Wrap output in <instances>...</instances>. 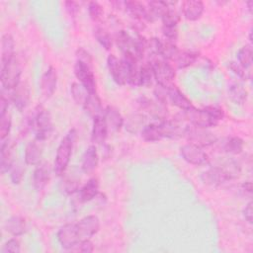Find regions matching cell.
I'll return each mask as SVG.
<instances>
[{
	"mask_svg": "<svg viewBox=\"0 0 253 253\" xmlns=\"http://www.w3.org/2000/svg\"><path fill=\"white\" fill-rule=\"evenodd\" d=\"M22 65L18 57L15 55L14 58L1 67V83L3 89H14L21 82Z\"/></svg>",
	"mask_w": 253,
	"mask_h": 253,
	"instance_id": "277c9868",
	"label": "cell"
},
{
	"mask_svg": "<svg viewBox=\"0 0 253 253\" xmlns=\"http://www.w3.org/2000/svg\"><path fill=\"white\" fill-rule=\"evenodd\" d=\"M108 126L104 118V115L93 118L91 139L95 144H103L108 136Z\"/></svg>",
	"mask_w": 253,
	"mask_h": 253,
	"instance_id": "d6986e66",
	"label": "cell"
},
{
	"mask_svg": "<svg viewBox=\"0 0 253 253\" xmlns=\"http://www.w3.org/2000/svg\"><path fill=\"white\" fill-rule=\"evenodd\" d=\"M20 251H21V243L16 237L6 241L1 249V253H19Z\"/></svg>",
	"mask_w": 253,
	"mask_h": 253,
	"instance_id": "bcb514c9",
	"label": "cell"
},
{
	"mask_svg": "<svg viewBox=\"0 0 253 253\" xmlns=\"http://www.w3.org/2000/svg\"><path fill=\"white\" fill-rule=\"evenodd\" d=\"M252 46L251 44L243 45L237 52L238 63L245 68L250 69L252 65Z\"/></svg>",
	"mask_w": 253,
	"mask_h": 253,
	"instance_id": "ab89813d",
	"label": "cell"
},
{
	"mask_svg": "<svg viewBox=\"0 0 253 253\" xmlns=\"http://www.w3.org/2000/svg\"><path fill=\"white\" fill-rule=\"evenodd\" d=\"M229 68L231 69V71L236 74L239 78H241L242 80H249L251 78V74H250V69L243 67L242 65H240L237 62L231 61L229 63Z\"/></svg>",
	"mask_w": 253,
	"mask_h": 253,
	"instance_id": "f6af8a7d",
	"label": "cell"
},
{
	"mask_svg": "<svg viewBox=\"0 0 253 253\" xmlns=\"http://www.w3.org/2000/svg\"><path fill=\"white\" fill-rule=\"evenodd\" d=\"M246 5H247V7H248L249 12L252 13V11H253V1H252V0L247 1V2H246Z\"/></svg>",
	"mask_w": 253,
	"mask_h": 253,
	"instance_id": "9f6ffc18",
	"label": "cell"
},
{
	"mask_svg": "<svg viewBox=\"0 0 253 253\" xmlns=\"http://www.w3.org/2000/svg\"><path fill=\"white\" fill-rule=\"evenodd\" d=\"M126 74V83L132 86H139V67L137 57L130 51L123 53L121 58Z\"/></svg>",
	"mask_w": 253,
	"mask_h": 253,
	"instance_id": "30bf717a",
	"label": "cell"
},
{
	"mask_svg": "<svg viewBox=\"0 0 253 253\" xmlns=\"http://www.w3.org/2000/svg\"><path fill=\"white\" fill-rule=\"evenodd\" d=\"M77 233L80 240L90 239L100 229V220L96 215H87L76 222Z\"/></svg>",
	"mask_w": 253,
	"mask_h": 253,
	"instance_id": "7c38bea8",
	"label": "cell"
},
{
	"mask_svg": "<svg viewBox=\"0 0 253 253\" xmlns=\"http://www.w3.org/2000/svg\"><path fill=\"white\" fill-rule=\"evenodd\" d=\"M12 103L19 110L23 111L30 103V88L26 82H20L12 89Z\"/></svg>",
	"mask_w": 253,
	"mask_h": 253,
	"instance_id": "e0dca14e",
	"label": "cell"
},
{
	"mask_svg": "<svg viewBox=\"0 0 253 253\" xmlns=\"http://www.w3.org/2000/svg\"><path fill=\"white\" fill-rule=\"evenodd\" d=\"M5 229L8 233L13 235L14 237L20 236L26 231V221L22 216L13 215L9 217L5 222Z\"/></svg>",
	"mask_w": 253,
	"mask_h": 253,
	"instance_id": "1f68e13d",
	"label": "cell"
},
{
	"mask_svg": "<svg viewBox=\"0 0 253 253\" xmlns=\"http://www.w3.org/2000/svg\"><path fill=\"white\" fill-rule=\"evenodd\" d=\"M249 41H250V42H252V30H250V32H249Z\"/></svg>",
	"mask_w": 253,
	"mask_h": 253,
	"instance_id": "6f0895ef",
	"label": "cell"
},
{
	"mask_svg": "<svg viewBox=\"0 0 253 253\" xmlns=\"http://www.w3.org/2000/svg\"><path fill=\"white\" fill-rule=\"evenodd\" d=\"M154 79V72L152 63L150 61H144L139 67V86L149 88L152 86Z\"/></svg>",
	"mask_w": 253,
	"mask_h": 253,
	"instance_id": "836d02e7",
	"label": "cell"
},
{
	"mask_svg": "<svg viewBox=\"0 0 253 253\" xmlns=\"http://www.w3.org/2000/svg\"><path fill=\"white\" fill-rule=\"evenodd\" d=\"M99 163V155L95 145H90L84 152L81 161V169L85 174H91L95 171Z\"/></svg>",
	"mask_w": 253,
	"mask_h": 253,
	"instance_id": "cb8c5ba5",
	"label": "cell"
},
{
	"mask_svg": "<svg viewBox=\"0 0 253 253\" xmlns=\"http://www.w3.org/2000/svg\"><path fill=\"white\" fill-rule=\"evenodd\" d=\"M104 118L109 131H119L125 124L124 117L119 109L114 106H107L104 111Z\"/></svg>",
	"mask_w": 253,
	"mask_h": 253,
	"instance_id": "ac0fdd59",
	"label": "cell"
},
{
	"mask_svg": "<svg viewBox=\"0 0 253 253\" xmlns=\"http://www.w3.org/2000/svg\"><path fill=\"white\" fill-rule=\"evenodd\" d=\"M199 58V53L194 50H178L176 55L171 60L173 66L178 69H184L193 65Z\"/></svg>",
	"mask_w": 253,
	"mask_h": 253,
	"instance_id": "484cf974",
	"label": "cell"
},
{
	"mask_svg": "<svg viewBox=\"0 0 253 253\" xmlns=\"http://www.w3.org/2000/svg\"><path fill=\"white\" fill-rule=\"evenodd\" d=\"M28 125L34 130L36 139L40 141L47 139L53 130L50 113L41 105L37 106L29 116Z\"/></svg>",
	"mask_w": 253,
	"mask_h": 253,
	"instance_id": "7a4b0ae2",
	"label": "cell"
},
{
	"mask_svg": "<svg viewBox=\"0 0 253 253\" xmlns=\"http://www.w3.org/2000/svg\"><path fill=\"white\" fill-rule=\"evenodd\" d=\"M251 190H252V184L251 182H244L243 184H241L240 186V191L246 195V193L248 195H251Z\"/></svg>",
	"mask_w": 253,
	"mask_h": 253,
	"instance_id": "11a10c76",
	"label": "cell"
},
{
	"mask_svg": "<svg viewBox=\"0 0 253 253\" xmlns=\"http://www.w3.org/2000/svg\"><path fill=\"white\" fill-rule=\"evenodd\" d=\"M162 34L167 41L175 42L178 38V29L177 27H168L162 26Z\"/></svg>",
	"mask_w": 253,
	"mask_h": 253,
	"instance_id": "681fc988",
	"label": "cell"
},
{
	"mask_svg": "<svg viewBox=\"0 0 253 253\" xmlns=\"http://www.w3.org/2000/svg\"><path fill=\"white\" fill-rule=\"evenodd\" d=\"M78 181L66 179L63 181V189L67 194H73L78 191Z\"/></svg>",
	"mask_w": 253,
	"mask_h": 253,
	"instance_id": "816d5d0a",
	"label": "cell"
},
{
	"mask_svg": "<svg viewBox=\"0 0 253 253\" xmlns=\"http://www.w3.org/2000/svg\"><path fill=\"white\" fill-rule=\"evenodd\" d=\"M170 2L165 1H150L148 2L147 11H148V17L149 22H154L158 18L161 19L163 14L170 8Z\"/></svg>",
	"mask_w": 253,
	"mask_h": 253,
	"instance_id": "d6a6232c",
	"label": "cell"
},
{
	"mask_svg": "<svg viewBox=\"0 0 253 253\" xmlns=\"http://www.w3.org/2000/svg\"><path fill=\"white\" fill-rule=\"evenodd\" d=\"M184 137H186L189 143L203 148L213 145L217 140V136L212 131L209 130V128L199 127L191 125L187 126Z\"/></svg>",
	"mask_w": 253,
	"mask_h": 253,
	"instance_id": "5b68a950",
	"label": "cell"
},
{
	"mask_svg": "<svg viewBox=\"0 0 253 253\" xmlns=\"http://www.w3.org/2000/svg\"><path fill=\"white\" fill-rule=\"evenodd\" d=\"M153 72H154V79L157 84L168 86L172 84V80L176 76L175 68L169 61L159 57L152 61Z\"/></svg>",
	"mask_w": 253,
	"mask_h": 253,
	"instance_id": "8992f818",
	"label": "cell"
},
{
	"mask_svg": "<svg viewBox=\"0 0 253 253\" xmlns=\"http://www.w3.org/2000/svg\"><path fill=\"white\" fill-rule=\"evenodd\" d=\"M115 42L123 53L126 51L132 52L134 38L130 37V35L126 31H118L115 35Z\"/></svg>",
	"mask_w": 253,
	"mask_h": 253,
	"instance_id": "8d00e7d4",
	"label": "cell"
},
{
	"mask_svg": "<svg viewBox=\"0 0 253 253\" xmlns=\"http://www.w3.org/2000/svg\"><path fill=\"white\" fill-rule=\"evenodd\" d=\"M182 13L188 21L199 20L205 10L204 3L199 0H186L181 6Z\"/></svg>",
	"mask_w": 253,
	"mask_h": 253,
	"instance_id": "44dd1931",
	"label": "cell"
},
{
	"mask_svg": "<svg viewBox=\"0 0 253 253\" xmlns=\"http://www.w3.org/2000/svg\"><path fill=\"white\" fill-rule=\"evenodd\" d=\"M167 102H170L173 106L179 108L181 111H186L194 107L191 100L188 99L174 84L167 86Z\"/></svg>",
	"mask_w": 253,
	"mask_h": 253,
	"instance_id": "2e32d148",
	"label": "cell"
},
{
	"mask_svg": "<svg viewBox=\"0 0 253 253\" xmlns=\"http://www.w3.org/2000/svg\"><path fill=\"white\" fill-rule=\"evenodd\" d=\"M50 179V167L47 163L37 165L33 174V185L37 191H42L47 185Z\"/></svg>",
	"mask_w": 253,
	"mask_h": 253,
	"instance_id": "7402d4cb",
	"label": "cell"
},
{
	"mask_svg": "<svg viewBox=\"0 0 253 253\" xmlns=\"http://www.w3.org/2000/svg\"><path fill=\"white\" fill-rule=\"evenodd\" d=\"M56 85L57 72L56 69L50 65L41 78V92L42 96L46 99L50 98L56 90Z\"/></svg>",
	"mask_w": 253,
	"mask_h": 253,
	"instance_id": "9a60e30c",
	"label": "cell"
},
{
	"mask_svg": "<svg viewBox=\"0 0 253 253\" xmlns=\"http://www.w3.org/2000/svg\"><path fill=\"white\" fill-rule=\"evenodd\" d=\"M42 141L34 139L25 148V162L27 165H38L41 163L42 155Z\"/></svg>",
	"mask_w": 253,
	"mask_h": 253,
	"instance_id": "603a6c76",
	"label": "cell"
},
{
	"mask_svg": "<svg viewBox=\"0 0 253 253\" xmlns=\"http://www.w3.org/2000/svg\"><path fill=\"white\" fill-rule=\"evenodd\" d=\"M252 207H253V204L252 202H249L244 210H243V215L245 217V219L248 221V223H252V216H253V210H252Z\"/></svg>",
	"mask_w": 253,
	"mask_h": 253,
	"instance_id": "db71d44e",
	"label": "cell"
},
{
	"mask_svg": "<svg viewBox=\"0 0 253 253\" xmlns=\"http://www.w3.org/2000/svg\"><path fill=\"white\" fill-rule=\"evenodd\" d=\"M179 48L177 47L175 42H170L165 40V42H162L161 44V51H160V57L167 60L171 61L173 57L176 55L178 52Z\"/></svg>",
	"mask_w": 253,
	"mask_h": 253,
	"instance_id": "60d3db41",
	"label": "cell"
},
{
	"mask_svg": "<svg viewBox=\"0 0 253 253\" xmlns=\"http://www.w3.org/2000/svg\"><path fill=\"white\" fill-rule=\"evenodd\" d=\"M124 8L126 13H128L132 18L138 21H146L149 22L147 7H145L139 1H125Z\"/></svg>",
	"mask_w": 253,
	"mask_h": 253,
	"instance_id": "83f0119b",
	"label": "cell"
},
{
	"mask_svg": "<svg viewBox=\"0 0 253 253\" xmlns=\"http://www.w3.org/2000/svg\"><path fill=\"white\" fill-rule=\"evenodd\" d=\"M146 125V117L143 114H133L126 120V129L130 133H137L140 132Z\"/></svg>",
	"mask_w": 253,
	"mask_h": 253,
	"instance_id": "e575fe53",
	"label": "cell"
},
{
	"mask_svg": "<svg viewBox=\"0 0 253 253\" xmlns=\"http://www.w3.org/2000/svg\"><path fill=\"white\" fill-rule=\"evenodd\" d=\"M12 126V119L10 114H5L4 116L0 117V138L1 141L5 140L10 133Z\"/></svg>",
	"mask_w": 253,
	"mask_h": 253,
	"instance_id": "7bdbcfd3",
	"label": "cell"
},
{
	"mask_svg": "<svg viewBox=\"0 0 253 253\" xmlns=\"http://www.w3.org/2000/svg\"><path fill=\"white\" fill-rule=\"evenodd\" d=\"M107 65L113 80L121 86L126 84V74L123 62L114 54H109L107 57Z\"/></svg>",
	"mask_w": 253,
	"mask_h": 253,
	"instance_id": "5bb4252c",
	"label": "cell"
},
{
	"mask_svg": "<svg viewBox=\"0 0 253 253\" xmlns=\"http://www.w3.org/2000/svg\"><path fill=\"white\" fill-rule=\"evenodd\" d=\"M14 164L13 160V145L10 140H2L0 146V170L4 174L10 171Z\"/></svg>",
	"mask_w": 253,
	"mask_h": 253,
	"instance_id": "d4e9b609",
	"label": "cell"
},
{
	"mask_svg": "<svg viewBox=\"0 0 253 253\" xmlns=\"http://www.w3.org/2000/svg\"><path fill=\"white\" fill-rule=\"evenodd\" d=\"M57 240L62 248L70 251L80 241L76 223L69 222L62 225L57 232Z\"/></svg>",
	"mask_w": 253,
	"mask_h": 253,
	"instance_id": "8fae6325",
	"label": "cell"
},
{
	"mask_svg": "<svg viewBox=\"0 0 253 253\" xmlns=\"http://www.w3.org/2000/svg\"><path fill=\"white\" fill-rule=\"evenodd\" d=\"M70 93H71V96L74 100V102L77 104V105H80L83 107V105L85 104L88 96H89V92L83 87V85H81L80 83H77V82H73L71 84V87H70Z\"/></svg>",
	"mask_w": 253,
	"mask_h": 253,
	"instance_id": "f35d334b",
	"label": "cell"
},
{
	"mask_svg": "<svg viewBox=\"0 0 253 253\" xmlns=\"http://www.w3.org/2000/svg\"><path fill=\"white\" fill-rule=\"evenodd\" d=\"M182 112L179 117L185 122H188L191 126L204 128L215 126L224 118V112L218 106H206L202 109L192 107Z\"/></svg>",
	"mask_w": 253,
	"mask_h": 253,
	"instance_id": "6da1fadb",
	"label": "cell"
},
{
	"mask_svg": "<svg viewBox=\"0 0 253 253\" xmlns=\"http://www.w3.org/2000/svg\"><path fill=\"white\" fill-rule=\"evenodd\" d=\"M162 26H168V27H177L178 23L180 21L179 14L172 9L171 7L163 14L161 17Z\"/></svg>",
	"mask_w": 253,
	"mask_h": 253,
	"instance_id": "b9f144b4",
	"label": "cell"
},
{
	"mask_svg": "<svg viewBox=\"0 0 253 253\" xmlns=\"http://www.w3.org/2000/svg\"><path fill=\"white\" fill-rule=\"evenodd\" d=\"M140 135L147 142H156L164 138L158 121L147 124L140 131Z\"/></svg>",
	"mask_w": 253,
	"mask_h": 253,
	"instance_id": "4dcf8cb0",
	"label": "cell"
},
{
	"mask_svg": "<svg viewBox=\"0 0 253 253\" xmlns=\"http://www.w3.org/2000/svg\"><path fill=\"white\" fill-rule=\"evenodd\" d=\"M215 143L217 144V148L220 151L231 155H237L241 153L244 147V141L239 136L224 137L220 140V142L216 140Z\"/></svg>",
	"mask_w": 253,
	"mask_h": 253,
	"instance_id": "ffe728a7",
	"label": "cell"
},
{
	"mask_svg": "<svg viewBox=\"0 0 253 253\" xmlns=\"http://www.w3.org/2000/svg\"><path fill=\"white\" fill-rule=\"evenodd\" d=\"M83 109L92 118L104 115V111H105L102 105V101L100 97L97 95V93L89 94L85 104L83 105Z\"/></svg>",
	"mask_w": 253,
	"mask_h": 253,
	"instance_id": "f546056e",
	"label": "cell"
},
{
	"mask_svg": "<svg viewBox=\"0 0 253 253\" xmlns=\"http://www.w3.org/2000/svg\"><path fill=\"white\" fill-rule=\"evenodd\" d=\"M65 10L71 17H76L79 11V4L76 1H65L64 2Z\"/></svg>",
	"mask_w": 253,
	"mask_h": 253,
	"instance_id": "f5cc1de1",
	"label": "cell"
},
{
	"mask_svg": "<svg viewBox=\"0 0 253 253\" xmlns=\"http://www.w3.org/2000/svg\"><path fill=\"white\" fill-rule=\"evenodd\" d=\"M74 74L75 77L79 80L80 84L83 85V87L91 94L96 93V78L93 73L92 65L86 64L82 61L76 60L74 64Z\"/></svg>",
	"mask_w": 253,
	"mask_h": 253,
	"instance_id": "9c48e42d",
	"label": "cell"
},
{
	"mask_svg": "<svg viewBox=\"0 0 253 253\" xmlns=\"http://www.w3.org/2000/svg\"><path fill=\"white\" fill-rule=\"evenodd\" d=\"M76 60H79V61H82L86 64H89V65H92L93 66V59H92V56L91 54L84 48L82 47H79L77 50H76Z\"/></svg>",
	"mask_w": 253,
	"mask_h": 253,
	"instance_id": "f907efd6",
	"label": "cell"
},
{
	"mask_svg": "<svg viewBox=\"0 0 253 253\" xmlns=\"http://www.w3.org/2000/svg\"><path fill=\"white\" fill-rule=\"evenodd\" d=\"M228 96L234 104L242 105L246 102L248 93H247V90L244 88V86L241 83L235 82L229 86Z\"/></svg>",
	"mask_w": 253,
	"mask_h": 253,
	"instance_id": "d590c367",
	"label": "cell"
},
{
	"mask_svg": "<svg viewBox=\"0 0 253 253\" xmlns=\"http://www.w3.org/2000/svg\"><path fill=\"white\" fill-rule=\"evenodd\" d=\"M76 136H77L76 130L74 128L70 129L61 139L57 147L56 155L54 159V165H53L54 172L57 176L63 175L68 166Z\"/></svg>",
	"mask_w": 253,
	"mask_h": 253,
	"instance_id": "3957f363",
	"label": "cell"
},
{
	"mask_svg": "<svg viewBox=\"0 0 253 253\" xmlns=\"http://www.w3.org/2000/svg\"><path fill=\"white\" fill-rule=\"evenodd\" d=\"M70 251L81 252V253H91L94 251V245L90 239L80 240Z\"/></svg>",
	"mask_w": 253,
	"mask_h": 253,
	"instance_id": "c3c4849f",
	"label": "cell"
},
{
	"mask_svg": "<svg viewBox=\"0 0 253 253\" xmlns=\"http://www.w3.org/2000/svg\"><path fill=\"white\" fill-rule=\"evenodd\" d=\"M139 108L147 112L152 118L156 121L167 119V107L166 104H163L157 100L153 101L147 97H140L137 100Z\"/></svg>",
	"mask_w": 253,
	"mask_h": 253,
	"instance_id": "4fadbf2b",
	"label": "cell"
},
{
	"mask_svg": "<svg viewBox=\"0 0 253 253\" xmlns=\"http://www.w3.org/2000/svg\"><path fill=\"white\" fill-rule=\"evenodd\" d=\"M99 181L96 177L90 178L79 189V200L83 203L93 200L99 193Z\"/></svg>",
	"mask_w": 253,
	"mask_h": 253,
	"instance_id": "f1b7e54d",
	"label": "cell"
},
{
	"mask_svg": "<svg viewBox=\"0 0 253 253\" xmlns=\"http://www.w3.org/2000/svg\"><path fill=\"white\" fill-rule=\"evenodd\" d=\"M201 180L205 185L216 188L234 179L227 171H225L220 166L214 164L202 173Z\"/></svg>",
	"mask_w": 253,
	"mask_h": 253,
	"instance_id": "ba28073f",
	"label": "cell"
},
{
	"mask_svg": "<svg viewBox=\"0 0 253 253\" xmlns=\"http://www.w3.org/2000/svg\"><path fill=\"white\" fill-rule=\"evenodd\" d=\"M88 13L90 18L94 21V22H99L101 21V19L103 18V14H104V10L102 8V6L95 1H91L88 4Z\"/></svg>",
	"mask_w": 253,
	"mask_h": 253,
	"instance_id": "ee69618b",
	"label": "cell"
},
{
	"mask_svg": "<svg viewBox=\"0 0 253 253\" xmlns=\"http://www.w3.org/2000/svg\"><path fill=\"white\" fill-rule=\"evenodd\" d=\"M93 35L96 41L100 43L102 47L106 50H110L113 46V39L110 33L101 26H96L93 30Z\"/></svg>",
	"mask_w": 253,
	"mask_h": 253,
	"instance_id": "74e56055",
	"label": "cell"
},
{
	"mask_svg": "<svg viewBox=\"0 0 253 253\" xmlns=\"http://www.w3.org/2000/svg\"><path fill=\"white\" fill-rule=\"evenodd\" d=\"M15 42L10 34H5L1 39V67L9 63L15 56Z\"/></svg>",
	"mask_w": 253,
	"mask_h": 253,
	"instance_id": "4316f807",
	"label": "cell"
},
{
	"mask_svg": "<svg viewBox=\"0 0 253 253\" xmlns=\"http://www.w3.org/2000/svg\"><path fill=\"white\" fill-rule=\"evenodd\" d=\"M24 176V168L20 163H14L10 169V178L13 184H19Z\"/></svg>",
	"mask_w": 253,
	"mask_h": 253,
	"instance_id": "7dc6e473",
	"label": "cell"
},
{
	"mask_svg": "<svg viewBox=\"0 0 253 253\" xmlns=\"http://www.w3.org/2000/svg\"><path fill=\"white\" fill-rule=\"evenodd\" d=\"M180 153L182 158L189 164L195 166H204L208 165L211 162V159L208 153L198 145L187 143L180 147Z\"/></svg>",
	"mask_w": 253,
	"mask_h": 253,
	"instance_id": "52a82bcc",
	"label": "cell"
}]
</instances>
